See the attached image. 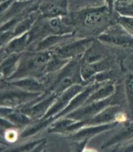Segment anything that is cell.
Masks as SVG:
<instances>
[{
  "label": "cell",
  "instance_id": "18",
  "mask_svg": "<svg viewBox=\"0 0 133 152\" xmlns=\"http://www.w3.org/2000/svg\"><path fill=\"white\" fill-rule=\"evenodd\" d=\"M108 54L109 52L106 48H104L102 42L99 40V42H94L93 40L91 45L84 54L82 61L88 64L97 62L109 57Z\"/></svg>",
  "mask_w": 133,
  "mask_h": 152
},
{
  "label": "cell",
  "instance_id": "25",
  "mask_svg": "<svg viewBox=\"0 0 133 152\" xmlns=\"http://www.w3.org/2000/svg\"><path fill=\"white\" fill-rule=\"evenodd\" d=\"M77 121L67 117L57 118L56 120L53 121L51 124L49 125L48 131L49 132L52 133L68 132V130L69 129V128Z\"/></svg>",
  "mask_w": 133,
  "mask_h": 152
},
{
  "label": "cell",
  "instance_id": "2",
  "mask_svg": "<svg viewBox=\"0 0 133 152\" xmlns=\"http://www.w3.org/2000/svg\"><path fill=\"white\" fill-rule=\"evenodd\" d=\"M82 58L71 59L62 69L53 74L50 80L48 91L59 95L75 84L88 85L84 82L81 73Z\"/></svg>",
  "mask_w": 133,
  "mask_h": 152
},
{
  "label": "cell",
  "instance_id": "8",
  "mask_svg": "<svg viewBox=\"0 0 133 152\" xmlns=\"http://www.w3.org/2000/svg\"><path fill=\"white\" fill-rule=\"evenodd\" d=\"M93 42L92 38H81L78 40L74 39L54 49L53 53L61 58L69 60L82 58Z\"/></svg>",
  "mask_w": 133,
  "mask_h": 152
},
{
  "label": "cell",
  "instance_id": "17",
  "mask_svg": "<svg viewBox=\"0 0 133 152\" xmlns=\"http://www.w3.org/2000/svg\"><path fill=\"white\" fill-rule=\"evenodd\" d=\"M6 82L17 88L31 93H44L46 88L44 83L34 77H26Z\"/></svg>",
  "mask_w": 133,
  "mask_h": 152
},
{
  "label": "cell",
  "instance_id": "12",
  "mask_svg": "<svg viewBox=\"0 0 133 152\" xmlns=\"http://www.w3.org/2000/svg\"><path fill=\"white\" fill-rule=\"evenodd\" d=\"M73 35L66 34H53L43 39L42 40L35 43L33 45V50L43 51V50H51L62 46L65 43L72 40Z\"/></svg>",
  "mask_w": 133,
  "mask_h": 152
},
{
  "label": "cell",
  "instance_id": "1",
  "mask_svg": "<svg viewBox=\"0 0 133 152\" xmlns=\"http://www.w3.org/2000/svg\"><path fill=\"white\" fill-rule=\"evenodd\" d=\"M53 52L51 50H43L22 53L18 67L14 74L6 81L15 80L26 77L43 78L48 61L51 59Z\"/></svg>",
  "mask_w": 133,
  "mask_h": 152
},
{
  "label": "cell",
  "instance_id": "11",
  "mask_svg": "<svg viewBox=\"0 0 133 152\" xmlns=\"http://www.w3.org/2000/svg\"><path fill=\"white\" fill-rule=\"evenodd\" d=\"M114 61L112 59L108 57L107 58L94 63H86L82 61L81 73L84 82L87 84H90L91 80L97 73L104 71L112 69Z\"/></svg>",
  "mask_w": 133,
  "mask_h": 152
},
{
  "label": "cell",
  "instance_id": "26",
  "mask_svg": "<svg viewBox=\"0 0 133 152\" xmlns=\"http://www.w3.org/2000/svg\"><path fill=\"white\" fill-rule=\"evenodd\" d=\"M70 60L66 59L57 56L53 53L52 57L48 61L45 70L44 77L48 75L55 74L62 69L69 62Z\"/></svg>",
  "mask_w": 133,
  "mask_h": 152
},
{
  "label": "cell",
  "instance_id": "19",
  "mask_svg": "<svg viewBox=\"0 0 133 152\" xmlns=\"http://www.w3.org/2000/svg\"><path fill=\"white\" fill-rule=\"evenodd\" d=\"M30 6L31 1H17L12 2L9 8L5 12L1 14V23H5L14 18L26 15L29 13L26 14V12H27Z\"/></svg>",
  "mask_w": 133,
  "mask_h": 152
},
{
  "label": "cell",
  "instance_id": "30",
  "mask_svg": "<svg viewBox=\"0 0 133 152\" xmlns=\"http://www.w3.org/2000/svg\"><path fill=\"white\" fill-rule=\"evenodd\" d=\"M117 10L121 16L133 17V3L120 4L118 6Z\"/></svg>",
  "mask_w": 133,
  "mask_h": 152
},
{
  "label": "cell",
  "instance_id": "14",
  "mask_svg": "<svg viewBox=\"0 0 133 152\" xmlns=\"http://www.w3.org/2000/svg\"><path fill=\"white\" fill-rule=\"evenodd\" d=\"M121 107L118 104H112L107 107L98 114L89 120L82 121L83 127L87 126L100 125L108 124L116 121V117L118 113L121 111Z\"/></svg>",
  "mask_w": 133,
  "mask_h": 152
},
{
  "label": "cell",
  "instance_id": "6",
  "mask_svg": "<svg viewBox=\"0 0 133 152\" xmlns=\"http://www.w3.org/2000/svg\"><path fill=\"white\" fill-rule=\"evenodd\" d=\"M109 12L110 11L105 7L88 10L79 17V24L81 25L82 28L89 29L93 33L96 30L99 31V28H101L107 23Z\"/></svg>",
  "mask_w": 133,
  "mask_h": 152
},
{
  "label": "cell",
  "instance_id": "31",
  "mask_svg": "<svg viewBox=\"0 0 133 152\" xmlns=\"http://www.w3.org/2000/svg\"><path fill=\"white\" fill-rule=\"evenodd\" d=\"M4 137L7 142H14L18 137V135L16 128H10L5 130Z\"/></svg>",
  "mask_w": 133,
  "mask_h": 152
},
{
  "label": "cell",
  "instance_id": "4",
  "mask_svg": "<svg viewBox=\"0 0 133 152\" xmlns=\"http://www.w3.org/2000/svg\"><path fill=\"white\" fill-rule=\"evenodd\" d=\"M98 40L107 45L133 49V37L118 23L109 27L101 33Z\"/></svg>",
  "mask_w": 133,
  "mask_h": 152
},
{
  "label": "cell",
  "instance_id": "28",
  "mask_svg": "<svg viewBox=\"0 0 133 152\" xmlns=\"http://www.w3.org/2000/svg\"><path fill=\"white\" fill-rule=\"evenodd\" d=\"M118 23L133 37V17L126 16H119L118 18Z\"/></svg>",
  "mask_w": 133,
  "mask_h": 152
},
{
  "label": "cell",
  "instance_id": "5",
  "mask_svg": "<svg viewBox=\"0 0 133 152\" xmlns=\"http://www.w3.org/2000/svg\"><path fill=\"white\" fill-rule=\"evenodd\" d=\"M58 95L45 91L40 99L31 104L27 105L19 109L29 117L33 121L42 119L55 102Z\"/></svg>",
  "mask_w": 133,
  "mask_h": 152
},
{
  "label": "cell",
  "instance_id": "16",
  "mask_svg": "<svg viewBox=\"0 0 133 152\" xmlns=\"http://www.w3.org/2000/svg\"><path fill=\"white\" fill-rule=\"evenodd\" d=\"M29 45V31L14 37L6 45L1 47V59L14 53H22Z\"/></svg>",
  "mask_w": 133,
  "mask_h": 152
},
{
  "label": "cell",
  "instance_id": "9",
  "mask_svg": "<svg viewBox=\"0 0 133 152\" xmlns=\"http://www.w3.org/2000/svg\"><path fill=\"white\" fill-rule=\"evenodd\" d=\"M87 85L75 84L67 89L57 96L55 102L42 119L53 118L60 113L68 106V104L79 93L82 91Z\"/></svg>",
  "mask_w": 133,
  "mask_h": 152
},
{
  "label": "cell",
  "instance_id": "7",
  "mask_svg": "<svg viewBox=\"0 0 133 152\" xmlns=\"http://www.w3.org/2000/svg\"><path fill=\"white\" fill-rule=\"evenodd\" d=\"M115 99H116L114 98V95H113L105 100L84 104L79 109L66 115L64 117H70L77 121H85L89 120L107 107L112 104H118L114 102V101L116 100Z\"/></svg>",
  "mask_w": 133,
  "mask_h": 152
},
{
  "label": "cell",
  "instance_id": "22",
  "mask_svg": "<svg viewBox=\"0 0 133 152\" xmlns=\"http://www.w3.org/2000/svg\"><path fill=\"white\" fill-rule=\"evenodd\" d=\"M41 15L47 18L62 16L67 14L66 7L64 3L55 1H49L43 3L40 7Z\"/></svg>",
  "mask_w": 133,
  "mask_h": 152
},
{
  "label": "cell",
  "instance_id": "3",
  "mask_svg": "<svg viewBox=\"0 0 133 152\" xmlns=\"http://www.w3.org/2000/svg\"><path fill=\"white\" fill-rule=\"evenodd\" d=\"M5 82L8 84L7 85L8 87L5 91L1 90V106L19 109L35 102L44 94V93L28 92Z\"/></svg>",
  "mask_w": 133,
  "mask_h": 152
},
{
  "label": "cell",
  "instance_id": "15",
  "mask_svg": "<svg viewBox=\"0 0 133 152\" xmlns=\"http://www.w3.org/2000/svg\"><path fill=\"white\" fill-rule=\"evenodd\" d=\"M1 117L9 121L16 128L24 127L31 124L33 120L18 108L1 106Z\"/></svg>",
  "mask_w": 133,
  "mask_h": 152
},
{
  "label": "cell",
  "instance_id": "32",
  "mask_svg": "<svg viewBox=\"0 0 133 152\" xmlns=\"http://www.w3.org/2000/svg\"><path fill=\"white\" fill-rule=\"evenodd\" d=\"M107 3H108V5H109V9L110 11H112V7H113V3H114V0H107Z\"/></svg>",
  "mask_w": 133,
  "mask_h": 152
},
{
  "label": "cell",
  "instance_id": "20",
  "mask_svg": "<svg viewBox=\"0 0 133 152\" xmlns=\"http://www.w3.org/2000/svg\"><path fill=\"white\" fill-rule=\"evenodd\" d=\"M21 53H14L1 59V77L5 80L14 74L18 67Z\"/></svg>",
  "mask_w": 133,
  "mask_h": 152
},
{
  "label": "cell",
  "instance_id": "24",
  "mask_svg": "<svg viewBox=\"0 0 133 152\" xmlns=\"http://www.w3.org/2000/svg\"><path fill=\"white\" fill-rule=\"evenodd\" d=\"M53 122V118H48L46 119H40L37 120L36 122H32L31 124L27 126L26 129L21 133V138H27L32 135H35L36 133L40 132L48 126Z\"/></svg>",
  "mask_w": 133,
  "mask_h": 152
},
{
  "label": "cell",
  "instance_id": "29",
  "mask_svg": "<svg viewBox=\"0 0 133 152\" xmlns=\"http://www.w3.org/2000/svg\"><path fill=\"white\" fill-rule=\"evenodd\" d=\"M44 139H41V140H35L33 142H28L27 144H25L24 145L18 147L16 149L13 150L12 151H35L37 150V148L39 146L43 140Z\"/></svg>",
  "mask_w": 133,
  "mask_h": 152
},
{
  "label": "cell",
  "instance_id": "13",
  "mask_svg": "<svg viewBox=\"0 0 133 152\" xmlns=\"http://www.w3.org/2000/svg\"><path fill=\"white\" fill-rule=\"evenodd\" d=\"M118 124V122H112L108 124L85 126L72 134L70 139L76 141L88 140L92 137L100 133L114 128Z\"/></svg>",
  "mask_w": 133,
  "mask_h": 152
},
{
  "label": "cell",
  "instance_id": "21",
  "mask_svg": "<svg viewBox=\"0 0 133 152\" xmlns=\"http://www.w3.org/2000/svg\"><path fill=\"white\" fill-rule=\"evenodd\" d=\"M115 91H116V88L112 81L102 83L101 86L91 94L85 104L108 99L114 95Z\"/></svg>",
  "mask_w": 133,
  "mask_h": 152
},
{
  "label": "cell",
  "instance_id": "23",
  "mask_svg": "<svg viewBox=\"0 0 133 152\" xmlns=\"http://www.w3.org/2000/svg\"><path fill=\"white\" fill-rule=\"evenodd\" d=\"M133 138V122H125V124L120 131L114 137L111 138L102 146V149H105L115 144L123 142Z\"/></svg>",
  "mask_w": 133,
  "mask_h": 152
},
{
  "label": "cell",
  "instance_id": "10",
  "mask_svg": "<svg viewBox=\"0 0 133 152\" xmlns=\"http://www.w3.org/2000/svg\"><path fill=\"white\" fill-rule=\"evenodd\" d=\"M101 84L102 83L93 82L88 84L82 91H81L80 93H79L77 95H75L73 97V99L71 100L70 104H68V106L65 108V109L53 118V121L56 120L57 118L64 117V116L71 113V112L75 111L76 110L79 109V107H81V106H83L86 103V102H87V99H88V97L90 96L91 94L99 86H100Z\"/></svg>",
  "mask_w": 133,
  "mask_h": 152
},
{
  "label": "cell",
  "instance_id": "27",
  "mask_svg": "<svg viewBox=\"0 0 133 152\" xmlns=\"http://www.w3.org/2000/svg\"><path fill=\"white\" fill-rule=\"evenodd\" d=\"M125 93L126 96L129 116L133 121V73L129 74L125 80Z\"/></svg>",
  "mask_w": 133,
  "mask_h": 152
}]
</instances>
